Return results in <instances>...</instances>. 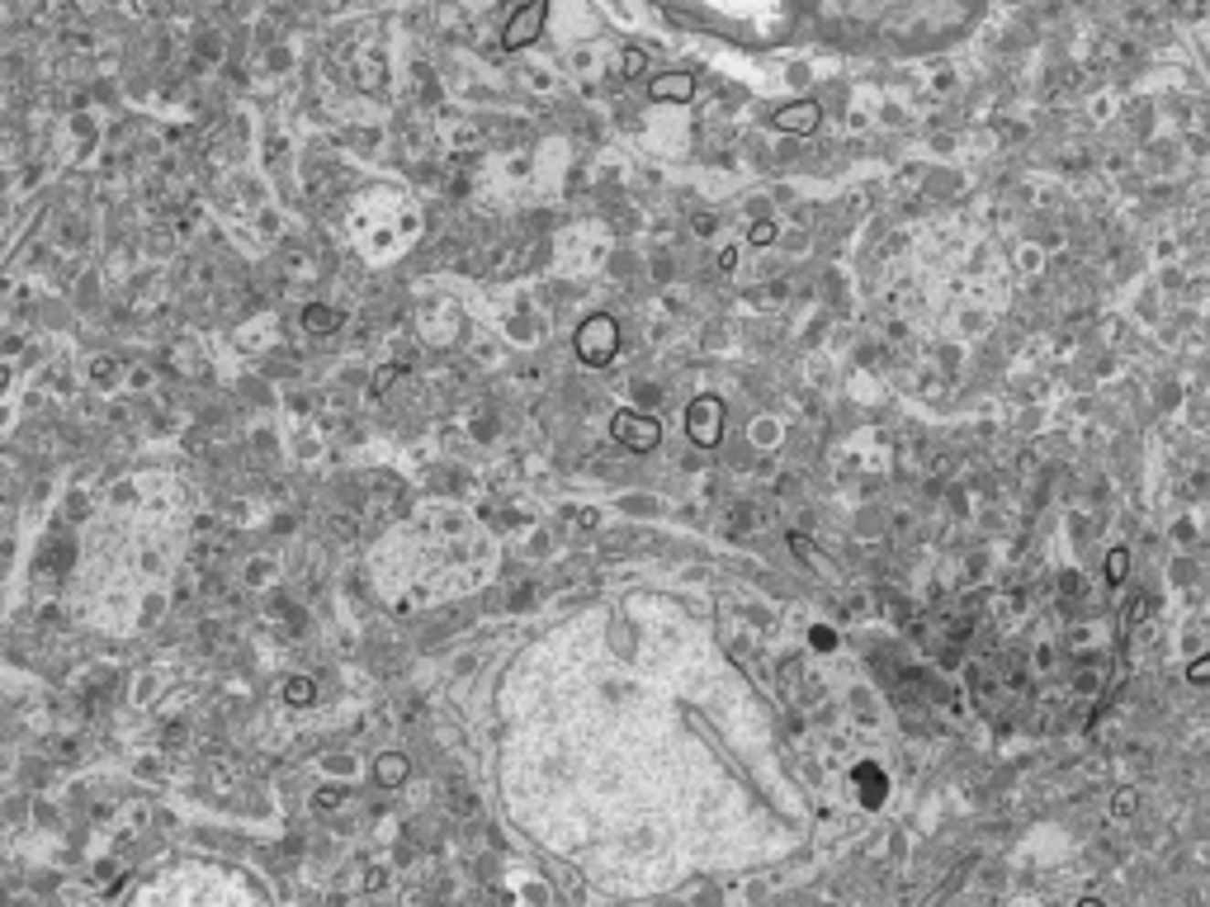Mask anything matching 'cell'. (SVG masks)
I'll list each match as a JSON object with an SVG mask.
<instances>
[{"instance_id": "30bf717a", "label": "cell", "mask_w": 1210, "mask_h": 907, "mask_svg": "<svg viewBox=\"0 0 1210 907\" xmlns=\"http://www.w3.org/2000/svg\"><path fill=\"white\" fill-rule=\"evenodd\" d=\"M1125 576H1130V548H1111V554H1107V582L1120 586Z\"/></svg>"}, {"instance_id": "ba28073f", "label": "cell", "mask_w": 1210, "mask_h": 907, "mask_svg": "<svg viewBox=\"0 0 1210 907\" xmlns=\"http://www.w3.org/2000/svg\"><path fill=\"white\" fill-rule=\"evenodd\" d=\"M341 322H345V317H341V308H326V302H313V308L302 312V326H308L313 336H332Z\"/></svg>"}, {"instance_id": "ac0fdd59", "label": "cell", "mask_w": 1210, "mask_h": 907, "mask_svg": "<svg viewBox=\"0 0 1210 907\" xmlns=\"http://www.w3.org/2000/svg\"><path fill=\"white\" fill-rule=\"evenodd\" d=\"M1078 907H1102V902H1097V898H1088V902H1078Z\"/></svg>"}, {"instance_id": "9c48e42d", "label": "cell", "mask_w": 1210, "mask_h": 907, "mask_svg": "<svg viewBox=\"0 0 1210 907\" xmlns=\"http://www.w3.org/2000/svg\"><path fill=\"white\" fill-rule=\"evenodd\" d=\"M284 700H289V704H313V700H317V685H313L308 676H289V680H284Z\"/></svg>"}, {"instance_id": "4fadbf2b", "label": "cell", "mask_w": 1210, "mask_h": 907, "mask_svg": "<svg viewBox=\"0 0 1210 907\" xmlns=\"http://www.w3.org/2000/svg\"><path fill=\"white\" fill-rule=\"evenodd\" d=\"M1187 680H1196V685H1210V652H1205V657H1196V662L1187 667Z\"/></svg>"}, {"instance_id": "7c38bea8", "label": "cell", "mask_w": 1210, "mask_h": 907, "mask_svg": "<svg viewBox=\"0 0 1210 907\" xmlns=\"http://www.w3.org/2000/svg\"><path fill=\"white\" fill-rule=\"evenodd\" d=\"M748 241L752 246H771L776 241V223H771V217H757V223L748 227Z\"/></svg>"}, {"instance_id": "e0dca14e", "label": "cell", "mask_w": 1210, "mask_h": 907, "mask_svg": "<svg viewBox=\"0 0 1210 907\" xmlns=\"http://www.w3.org/2000/svg\"><path fill=\"white\" fill-rule=\"evenodd\" d=\"M393 378H398V369H378V378H374V388L383 393V388H388V383H393Z\"/></svg>"}, {"instance_id": "6da1fadb", "label": "cell", "mask_w": 1210, "mask_h": 907, "mask_svg": "<svg viewBox=\"0 0 1210 907\" xmlns=\"http://www.w3.org/2000/svg\"><path fill=\"white\" fill-rule=\"evenodd\" d=\"M615 350H620V322L615 317L596 312V317H587L582 326H577V360L582 364L600 369V364L615 360Z\"/></svg>"}, {"instance_id": "7a4b0ae2", "label": "cell", "mask_w": 1210, "mask_h": 907, "mask_svg": "<svg viewBox=\"0 0 1210 907\" xmlns=\"http://www.w3.org/2000/svg\"><path fill=\"white\" fill-rule=\"evenodd\" d=\"M610 435L620 439L624 449H634V454H653L657 445H663V426H657L653 417H643V411H629V406L615 411Z\"/></svg>"}, {"instance_id": "5b68a950", "label": "cell", "mask_w": 1210, "mask_h": 907, "mask_svg": "<svg viewBox=\"0 0 1210 907\" xmlns=\"http://www.w3.org/2000/svg\"><path fill=\"white\" fill-rule=\"evenodd\" d=\"M771 123H776L780 132L809 137V132H818V123H823V109H818V100H790V104H780L776 114H771Z\"/></svg>"}, {"instance_id": "52a82bcc", "label": "cell", "mask_w": 1210, "mask_h": 907, "mask_svg": "<svg viewBox=\"0 0 1210 907\" xmlns=\"http://www.w3.org/2000/svg\"><path fill=\"white\" fill-rule=\"evenodd\" d=\"M407 756L402 752H378V761H374V780L383 785V789H398L402 780H407Z\"/></svg>"}, {"instance_id": "9a60e30c", "label": "cell", "mask_w": 1210, "mask_h": 907, "mask_svg": "<svg viewBox=\"0 0 1210 907\" xmlns=\"http://www.w3.org/2000/svg\"><path fill=\"white\" fill-rule=\"evenodd\" d=\"M336 804H341V789H336V785L317 794V808H336Z\"/></svg>"}, {"instance_id": "8fae6325", "label": "cell", "mask_w": 1210, "mask_h": 907, "mask_svg": "<svg viewBox=\"0 0 1210 907\" xmlns=\"http://www.w3.org/2000/svg\"><path fill=\"white\" fill-rule=\"evenodd\" d=\"M624 80H639L648 71V58H643V47H624V62H620Z\"/></svg>"}, {"instance_id": "277c9868", "label": "cell", "mask_w": 1210, "mask_h": 907, "mask_svg": "<svg viewBox=\"0 0 1210 907\" xmlns=\"http://www.w3.org/2000/svg\"><path fill=\"white\" fill-rule=\"evenodd\" d=\"M544 19H548V0H525L506 24H502V47L506 52H520V47H530L539 34H544Z\"/></svg>"}, {"instance_id": "3957f363", "label": "cell", "mask_w": 1210, "mask_h": 907, "mask_svg": "<svg viewBox=\"0 0 1210 907\" xmlns=\"http://www.w3.org/2000/svg\"><path fill=\"white\" fill-rule=\"evenodd\" d=\"M685 435H691V445L700 449H714L724 439V402L719 397H695L691 406H685Z\"/></svg>"}, {"instance_id": "8992f818", "label": "cell", "mask_w": 1210, "mask_h": 907, "mask_svg": "<svg viewBox=\"0 0 1210 907\" xmlns=\"http://www.w3.org/2000/svg\"><path fill=\"white\" fill-rule=\"evenodd\" d=\"M648 100H657V104H685V100H695V76L691 71H663V76H653L648 80Z\"/></svg>"}, {"instance_id": "5bb4252c", "label": "cell", "mask_w": 1210, "mask_h": 907, "mask_svg": "<svg viewBox=\"0 0 1210 907\" xmlns=\"http://www.w3.org/2000/svg\"><path fill=\"white\" fill-rule=\"evenodd\" d=\"M809 643H813L818 652H828V648H833L837 638H833V628H823V624H818V628H813V634H809Z\"/></svg>"}, {"instance_id": "2e32d148", "label": "cell", "mask_w": 1210, "mask_h": 907, "mask_svg": "<svg viewBox=\"0 0 1210 907\" xmlns=\"http://www.w3.org/2000/svg\"><path fill=\"white\" fill-rule=\"evenodd\" d=\"M695 232H700V237L714 232V217H709V213H695Z\"/></svg>"}]
</instances>
